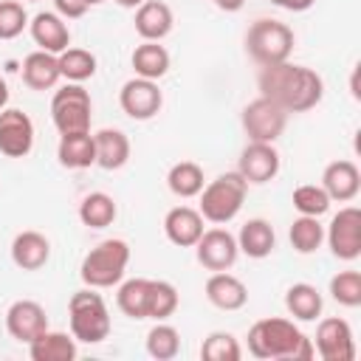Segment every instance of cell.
Listing matches in <instances>:
<instances>
[{"label":"cell","mask_w":361,"mask_h":361,"mask_svg":"<svg viewBox=\"0 0 361 361\" xmlns=\"http://www.w3.org/2000/svg\"><path fill=\"white\" fill-rule=\"evenodd\" d=\"M257 85H259V96H268L288 113H307L324 96V79L313 68L293 62H276L259 68Z\"/></svg>","instance_id":"cell-1"},{"label":"cell","mask_w":361,"mask_h":361,"mask_svg":"<svg viewBox=\"0 0 361 361\" xmlns=\"http://www.w3.org/2000/svg\"><path fill=\"white\" fill-rule=\"evenodd\" d=\"M248 353L262 361H310L316 355L313 341L282 316L259 319L248 330Z\"/></svg>","instance_id":"cell-2"},{"label":"cell","mask_w":361,"mask_h":361,"mask_svg":"<svg viewBox=\"0 0 361 361\" xmlns=\"http://www.w3.org/2000/svg\"><path fill=\"white\" fill-rule=\"evenodd\" d=\"M130 265V245L127 240L121 237H110V240H102L99 245H93L82 265H79V276L87 288H113L124 279V271Z\"/></svg>","instance_id":"cell-3"},{"label":"cell","mask_w":361,"mask_h":361,"mask_svg":"<svg viewBox=\"0 0 361 361\" xmlns=\"http://www.w3.org/2000/svg\"><path fill=\"white\" fill-rule=\"evenodd\" d=\"M245 192H248V183L243 180V175L237 169L223 172L200 189L197 212L203 214V220H209L214 226H226L240 214V209L245 203Z\"/></svg>","instance_id":"cell-4"},{"label":"cell","mask_w":361,"mask_h":361,"mask_svg":"<svg viewBox=\"0 0 361 361\" xmlns=\"http://www.w3.org/2000/svg\"><path fill=\"white\" fill-rule=\"evenodd\" d=\"M68 319H71V336L82 344H99L110 336V310L102 293L96 288H82L68 302Z\"/></svg>","instance_id":"cell-5"},{"label":"cell","mask_w":361,"mask_h":361,"mask_svg":"<svg viewBox=\"0 0 361 361\" xmlns=\"http://www.w3.org/2000/svg\"><path fill=\"white\" fill-rule=\"evenodd\" d=\"M293 42H296L293 28L279 23V20H268V17L254 20L245 31V51L259 68L288 62L290 51H293Z\"/></svg>","instance_id":"cell-6"},{"label":"cell","mask_w":361,"mask_h":361,"mask_svg":"<svg viewBox=\"0 0 361 361\" xmlns=\"http://www.w3.org/2000/svg\"><path fill=\"white\" fill-rule=\"evenodd\" d=\"M90 113H93L90 93L76 82H68L65 87H59L51 99V118H54V127L59 130V135L87 133Z\"/></svg>","instance_id":"cell-7"},{"label":"cell","mask_w":361,"mask_h":361,"mask_svg":"<svg viewBox=\"0 0 361 361\" xmlns=\"http://www.w3.org/2000/svg\"><path fill=\"white\" fill-rule=\"evenodd\" d=\"M288 110H282L276 102H271L268 96H257L243 107V130L248 135V141H262V144H274L285 127H288Z\"/></svg>","instance_id":"cell-8"},{"label":"cell","mask_w":361,"mask_h":361,"mask_svg":"<svg viewBox=\"0 0 361 361\" xmlns=\"http://www.w3.org/2000/svg\"><path fill=\"white\" fill-rule=\"evenodd\" d=\"M324 240L333 251V257L353 262L361 254V212L355 206H344L338 209V214H333Z\"/></svg>","instance_id":"cell-9"},{"label":"cell","mask_w":361,"mask_h":361,"mask_svg":"<svg viewBox=\"0 0 361 361\" xmlns=\"http://www.w3.org/2000/svg\"><path fill=\"white\" fill-rule=\"evenodd\" d=\"M313 350L319 353L322 361H355V338L350 322L338 316L322 319L316 327Z\"/></svg>","instance_id":"cell-10"},{"label":"cell","mask_w":361,"mask_h":361,"mask_svg":"<svg viewBox=\"0 0 361 361\" xmlns=\"http://www.w3.org/2000/svg\"><path fill=\"white\" fill-rule=\"evenodd\" d=\"M118 104H121V110H124L133 121H149L152 116L161 113V107H164V93H161L158 82L133 76V79H127V82L121 85V90H118Z\"/></svg>","instance_id":"cell-11"},{"label":"cell","mask_w":361,"mask_h":361,"mask_svg":"<svg viewBox=\"0 0 361 361\" xmlns=\"http://www.w3.org/2000/svg\"><path fill=\"white\" fill-rule=\"evenodd\" d=\"M195 257L206 271H228L240 257L237 237L220 226L206 228L200 234V240L195 243Z\"/></svg>","instance_id":"cell-12"},{"label":"cell","mask_w":361,"mask_h":361,"mask_svg":"<svg viewBox=\"0 0 361 361\" xmlns=\"http://www.w3.org/2000/svg\"><path fill=\"white\" fill-rule=\"evenodd\" d=\"M279 166H282V158H279L276 147L262 144V141H248L237 161V172L243 175V180L248 186H262V183L274 180L279 175Z\"/></svg>","instance_id":"cell-13"},{"label":"cell","mask_w":361,"mask_h":361,"mask_svg":"<svg viewBox=\"0 0 361 361\" xmlns=\"http://www.w3.org/2000/svg\"><path fill=\"white\" fill-rule=\"evenodd\" d=\"M34 149V121L17 107L0 110V152L6 158H25Z\"/></svg>","instance_id":"cell-14"},{"label":"cell","mask_w":361,"mask_h":361,"mask_svg":"<svg viewBox=\"0 0 361 361\" xmlns=\"http://www.w3.org/2000/svg\"><path fill=\"white\" fill-rule=\"evenodd\" d=\"M6 330L14 341L28 344L34 341L42 330H48V313L39 302L34 299H17L6 310Z\"/></svg>","instance_id":"cell-15"},{"label":"cell","mask_w":361,"mask_h":361,"mask_svg":"<svg viewBox=\"0 0 361 361\" xmlns=\"http://www.w3.org/2000/svg\"><path fill=\"white\" fill-rule=\"evenodd\" d=\"M28 31H31V39L37 42L39 51L62 54L71 45L68 20H62L56 11H39V14H34L28 20Z\"/></svg>","instance_id":"cell-16"},{"label":"cell","mask_w":361,"mask_h":361,"mask_svg":"<svg viewBox=\"0 0 361 361\" xmlns=\"http://www.w3.org/2000/svg\"><path fill=\"white\" fill-rule=\"evenodd\" d=\"M330 200H338V203H350L358 192H361V172L353 161L341 158V161H333L324 166L322 172V183H319Z\"/></svg>","instance_id":"cell-17"},{"label":"cell","mask_w":361,"mask_h":361,"mask_svg":"<svg viewBox=\"0 0 361 361\" xmlns=\"http://www.w3.org/2000/svg\"><path fill=\"white\" fill-rule=\"evenodd\" d=\"M203 231V214L192 206H175L164 217V234L178 248H195Z\"/></svg>","instance_id":"cell-18"},{"label":"cell","mask_w":361,"mask_h":361,"mask_svg":"<svg viewBox=\"0 0 361 361\" xmlns=\"http://www.w3.org/2000/svg\"><path fill=\"white\" fill-rule=\"evenodd\" d=\"M206 299L217 307V310H240L248 302V288L243 279H237L228 271H212V276L206 279L203 288Z\"/></svg>","instance_id":"cell-19"},{"label":"cell","mask_w":361,"mask_h":361,"mask_svg":"<svg viewBox=\"0 0 361 361\" xmlns=\"http://www.w3.org/2000/svg\"><path fill=\"white\" fill-rule=\"evenodd\" d=\"M175 25V14L164 0H144L135 8V31L141 39L161 42Z\"/></svg>","instance_id":"cell-20"},{"label":"cell","mask_w":361,"mask_h":361,"mask_svg":"<svg viewBox=\"0 0 361 361\" xmlns=\"http://www.w3.org/2000/svg\"><path fill=\"white\" fill-rule=\"evenodd\" d=\"M51 259V243L39 231H20L11 240V262L20 271H39Z\"/></svg>","instance_id":"cell-21"},{"label":"cell","mask_w":361,"mask_h":361,"mask_svg":"<svg viewBox=\"0 0 361 361\" xmlns=\"http://www.w3.org/2000/svg\"><path fill=\"white\" fill-rule=\"evenodd\" d=\"M25 347H28L31 361H73L79 355L76 338L62 333V330H42Z\"/></svg>","instance_id":"cell-22"},{"label":"cell","mask_w":361,"mask_h":361,"mask_svg":"<svg viewBox=\"0 0 361 361\" xmlns=\"http://www.w3.org/2000/svg\"><path fill=\"white\" fill-rule=\"evenodd\" d=\"M237 248L251 257V259H265L274 248H276V234H274V226L262 217H251L240 226V234H237Z\"/></svg>","instance_id":"cell-23"},{"label":"cell","mask_w":361,"mask_h":361,"mask_svg":"<svg viewBox=\"0 0 361 361\" xmlns=\"http://www.w3.org/2000/svg\"><path fill=\"white\" fill-rule=\"evenodd\" d=\"M59 79H62V73H59L56 54H48V51L37 48L23 59V82L31 90H51V87H56Z\"/></svg>","instance_id":"cell-24"},{"label":"cell","mask_w":361,"mask_h":361,"mask_svg":"<svg viewBox=\"0 0 361 361\" xmlns=\"http://www.w3.org/2000/svg\"><path fill=\"white\" fill-rule=\"evenodd\" d=\"M93 144H96V166H102L107 172L121 169L130 161V138L116 127L99 130L93 135Z\"/></svg>","instance_id":"cell-25"},{"label":"cell","mask_w":361,"mask_h":361,"mask_svg":"<svg viewBox=\"0 0 361 361\" xmlns=\"http://www.w3.org/2000/svg\"><path fill=\"white\" fill-rule=\"evenodd\" d=\"M56 158L62 166L68 169H87L96 164V144L90 130L87 133H68L59 135V147H56Z\"/></svg>","instance_id":"cell-26"},{"label":"cell","mask_w":361,"mask_h":361,"mask_svg":"<svg viewBox=\"0 0 361 361\" xmlns=\"http://www.w3.org/2000/svg\"><path fill=\"white\" fill-rule=\"evenodd\" d=\"M285 307L299 322H316L322 316L324 299H322V293H319L316 285H310V282H293L285 290Z\"/></svg>","instance_id":"cell-27"},{"label":"cell","mask_w":361,"mask_h":361,"mask_svg":"<svg viewBox=\"0 0 361 361\" xmlns=\"http://www.w3.org/2000/svg\"><path fill=\"white\" fill-rule=\"evenodd\" d=\"M130 62H133L135 76L158 82V79L166 76V71H169V51H166L161 42H149V39H144L141 45H135Z\"/></svg>","instance_id":"cell-28"},{"label":"cell","mask_w":361,"mask_h":361,"mask_svg":"<svg viewBox=\"0 0 361 361\" xmlns=\"http://www.w3.org/2000/svg\"><path fill=\"white\" fill-rule=\"evenodd\" d=\"M166 186L175 197H197L200 189L206 186V178H203V169L195 164V161H178L169 166L166 172Z\"/></svg>","instance_id":"cell-29"},{"label":"cell","mask_w":361,"mask_h":361,"mask_svg":"<svg viewBox=\"0 0 361 361\" xmlns=\"http://www.w3.org/2000/svg\"><path fill=\"white\" fill-rule=\"evenodd\" d=\"M116 214H118V206L107 192H90L79 203V220L87 228H107L113 226Z\"/></svg>","instance_id":"cell-30"},{"label":"cell","mask_w":361,"mask_h":361,"mask_svg":"<svg viewBox=\"0 0 361 361\" xmlns=\"http://www.w3.org/2000/svg\"><path fill=\"white\" fill-rule=\"evenodd\" d=\"M147 293H149V279H144V276L124 279V282H118L116 305L130 319H147Z\"/></svg>","instance_id":"cell-31"},{"label":"cell","mask_w":361,"mask_h":361,"mask_svg":"<svg viewBox=\"0 0 361 361\" xmlns=\"http://www.w3.org/2000/svg\"><path fill=\"white\" fill-rule=\"evenodd\" d=\"M56 59H59V73L68 82L82 85V82L93 79V73H96V56L87 48H71L68 45L62 54H56Z\"/></svg>","instance_id":"cell-32"},{"label":"cell","mask_w":361,"mask_h":361,"mask_svg":"<svg viewBox=\"0 0 361 361\" xmlns=\"http://www.w3.org/2000/svg\"><path fill=\"white\" fill-rule=\"evenodd\" d=\"M178 288L166 279H149V293H147V319L152 322H166L178 310Z\"/></svg>","instance_id":"cell-33"},{"label":"cell","mask_w":361,"mask_h":361,"mask_svg":"<svg viewBox=\"0 0 361 361\" xmlns=\"http://www.w3.org/2000/svg\"><path fill=\"white\" fill-rule=\"evenodd\" d=\"M288 240H290L293 251H299V254H313V251H319L322 243H324V226L319 223V217L299 214V217L290 223Z\"/></svg>","instance_id":"cell-34"},{"label":"cell","mask_w":361,"mask_h":361,"mask_svg":"<svg viewBox=\"0 0 361 361\" xmlns=\"http://www.w3.org/2000/svg\"><path fill=\"white\" fill-rule=\"evenodd\" d=\"M147 353L155 361H172L180 353V333L166 322H155L147 333Z\"/></svg>","instance_id":"cell-35"},{"label":"cell","mask_w":361,"mask_h":361,"mask_svg":"<svg viewBox=\"0 0 361 361\" xmlns=\"http://www.w3.org/2000/svg\"><path fill=\"white\" fill-rule=\"evenodd\" d=\"M200 358L203 361H240L243 358V347L240 341L226 333V330H214L203 338L200 344Z\"/></svg>","instance_id":"cell-36"},{"label":"cell","mask_w":361,"mask_h":361,"mask_svg":"<svg viewBox=\"0 0 361 361\" xmlns=\"http://www.w3.org/2000/svg\"><path fill=\"white\" fill-rule=\"evenodd\" d=\"M293 209L299 212V214H307V217H322V214H327V209H330V197H327V192L322 189V186H316V183H302V186H296L293 189Z\"/></svg>","instance_id":"cell-37"},{"label":"cell","mask_w":361,"mask_h":361,"mask_svg":"<svg viewBox=\"0 0 361 361\" xmlns=\"http://www.w3.org/2000/svg\"><path fill=\"white\" fill-rule=\"evenodd\" d=\"M330 296L344 307L361 305V274L358 271H338L330 279Z\"/></svg>","instance_id":"cell-38"},{"label":"cell","mask_w":361,"mask_h":361,"mask_svg":"<svg viewBox=\"0 0 361 361\" xmlns=\"http://www.w3.org/2000/svg\"><path fill=\"white\" fill-rule=\"evenodd\" d=\"M28 28V11L17 0H0V39H14Z\"/></svg>","instance_id":"cell-39"},{"label":"cell","mask_w":361,"mask_h":361,"mask_svg":"<svg viewBox=\"0 0 361 361\" xmlns=\"http://www.w3.org/2000/svg\"><path fill=\"white\" fill-rule=\"evenodd\" d=\"M87 8H90V6H87L85 0H54V11H56L62 20H79V17H85Z\"/></svg>","instance_id":"cell-40"},{"label":"cell","mask_w":361,"mask_h":361,"mask_svg":"<svg viewBox=\"0 0 361 361\" xmlns=\"http://www.w3.org/2000/svg\"><path fill=\"white\" fill-rule=\"evenodd\" d=\"M274 6H279V8H285V11H307L316 0H271Z\"/></svg>","instance_id":"cell-41"},{"label":"cell","mask_w":361,"mask_h":361,"mask_svg":"<svg viewBox=\"0 0 361 361\" xmlns=\"http://www.w3.org/2000/svg\"><path fill=\"white\" fill-rule=\"evenodd\" d=\"M209 3H214L220 11H240L245 6V0H209Z\"/></svg>","instance_id":"cell-42"},{"label":"cell","mask_w":361,"mask_h":361,"mask_svg":"<svg viewBox=\"0 0 361 361\" xmlns=\"http://www.w3.org/2000/svg\"><path fill=\"white\" fill-rule=\"evenodd\" d=\"M8 104V85H6V79L0 76V110Z\"/></svg>","instance_id":"cell-43"},{"label":"cell","mask_w":361,"mask_h":361,"mask_svg":"<svg viewBox=\"0 0 361 361\" xmlns=\"http://www.w3.org/2000/svg\"><path fill=\"white\" fill-rule=\"evenodd\" d=\"M116 3H118V6H124V8H138L144 0H116Z\"/></svg>","instance_id":"cell-44"},{"label":"cell","mask_w":361,"mask_h":361,"mask_svg":"<svg viewBox=\"0 0 361 361\" xmlns=\"http://www.w3.org/2000/svg\"><path fill=\"white\" fill-rule=\"evenodd\" d=\"M87 6H99V3H104V0H85Z\"/></svg>","instance_id":"cell-45"},{"label":"cell","mask_w":361,"mask_h":361,"mask_svg":"<svg viewBox=\"0 0 361 361\" xmlns=\"http://www.w3.org/2000/svg\"><path fill=\"white\" fill-rule=\"evenodd\" d=\"M34 3H37V0H34Z\"/></svg>","instance_id":"cell-46"}]
</instances>
